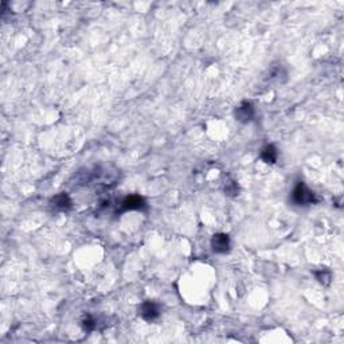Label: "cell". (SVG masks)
Here are the masks:
<instances>
[{
    "mask_svg": "<svg viewBox=\"0 0 344 344\" xmlns=\"http://www.w3.org/2000/svg\"><path fill=\"white\" fill-rule=\"evenodd\" d=\"M97 320L94 318H92V316H86V318H83L82 320V328L85 329V331H87V332H90V331H94V329L97 328Z\"/></svg>",
    "mask_w": 344,
    "mask_h": 344,
    "instance_id": "8",
    "label": "cell"
},
{
    "mask_svg": "<svg viewBox=\"0 0 344 344\" xmlns=\"http://www.w3.org/2000/svg\"><path fill=\"white\" fill-rule=\"evenodd\" d=\"M50 205H52V207L54 209V210L67 211L70 207H72V199H70V196L67 195V194L62 192V194H59V195L53 198L52 202H50Z\"/></svg>",
    "mask_w": 344,
    "mask_h": 344,
    "instance_id": "6",
    "label": "cell"
},
{
    "mask_svg": "<svg viewBox=\"0 0 344 344\" xmlns=\"http://www.w3.org/2000/svg\"><path fill=\"white\" fill-rule=\"evenodd\" d=\"M140 315H141V318H143L144 320L152 321L155 318H159V305L156 303H154V301H145V303L141 304V307H140Z\"/></svg>",
    "mask_w": 344,
    "mask_h": 344,
    "instance_id": "2",
    "label": "cell"
},
{
    "mask_svg": "<svg viewBox=\"0 0 344 344\" xmlns=\"http://www.w3.org/2000/svg\"><path fill=\"white\" fill-rule=\"evenodd\" d=\"M315 274H316V278H318V283L320 284H323V285H328V284L331 283V273H329L328 270L321 269V270H318V272H316Z\"/></svg>",
    "mask_w": 344,
    "mask_h": 344,
    "instance_id": "9",
    "label": "cell"
},
{
    "mask_svg": "<svg viewBox=\"0 0 344 344\" xmlns=\"http://www.w3.org/2000/svg\"><path fill=\"white\" fill-rule=\"evenodd\" d=\"M253 117H254V106L247 101L242 103L236 109V118L239 123H249V121H252Z\"/></svg>",
    "mask_w": 344,
    "mask_h": 344,
    "instance_id": "3",
    "label": "cell"
},
{
    "mask_svg": "<svg viewBox=\"0 0 344 344\" xmlns=\"http://www.w3.org/2000/svg\"><path fill=\"white\" fill-rule=\"evenodd\" d=\"M144 207H145V202L139 195H131L121 202V211L141 210Z\"/></svg>",
    "mask_w": 344,
    "mask_h": 344,
    "instance_id": "5",
    "label": "cell"
},
{
    "mask_svg": "<svg viewBox=\"0 0 344 344\" xmlns=\"http://www.w3.org/2000/svg\"><path fill=\"white\" fill-rule=\"evenodd\" d=\"M225 191H226L229 195H236L237 192H238L236 182H229L226 185V187H225Z\"/></svg>",
    "mask_w": 344,
    "mask_h": 344,
    "instance_id": "10",
    "label": "cell"
},
{
    "mask_svg": "<svg viewBox=\"0 0 344 344\" xmlns=\"http://www.w3.org/2000/svg\"><path fill=\"white\" fill-rule=\"evenodd\" d=\"M211 247L215 253H226L230 249V238L223 233H218L211 239Z\"/></svg>",
    "mask_w": 344,
    "mask_h": 344,
    "instance_id": "4",
    "label": "cell"
},
{
    "mask_svg": "<svg viewBox=\"0 0 344 344\" xmlns=\"http://www.w3.org/2000/svg\"><path fill=\"white\" fill-rule=\"evenodd\" d=\"M292 199L293 202L298 206H307L312 205V203H316L318 202V198H316V194L314 191H311L304 185V183H297V185L294 187V190L292 192Z\"/></svg>",
    "mask_w": 344,
    "mask_h": 344,
    "instance_id": "1",
    "label": "cell"
},
{
    "mask_svg": "<svg viewBox=\"0 0 344 344\" xmlns=\"http://www.w3.org/2000/svg\"><path fill=\"white\" fill-rule=\"evenodd\" d=\"M277 156H278L277 149H276V147L272 145V144H269V145H266V147H264V148H262L261 159L264 160L265 163H269V164L276 163Z\"/></svg>",
    "mask_w": 344,
    "mask_h": 344,
    "instance_id": "7",
    "label": "cell"
}]
</instances>
